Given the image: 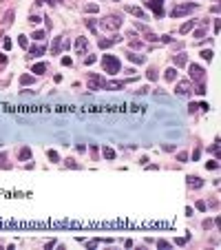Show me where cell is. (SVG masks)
<instances>
[{"label":"cell","mask_w":221,"mask_h":250,"mask_svg":"<svg viewBox=\"0 0 221 250\" xmlns=\"http://www.w3.org/2000/svg\"><path fill=\"white\" fill-rule=\"evenodd\" d=\"M86 49H89V42H86V38H78V40H75V51L82 56V53L86 51Z\"/></svg>","instance_id":"cell-10"},{"label":"cell","mask_w":221,"mask_h":250,"mask_svg":"<svg viewBox=\"0 0 221 250\" xmlns=\"http://www.w3.org/2000/svg\"><path fill=\"white\" fill-rule=\"evenodd\" d=\"M100 27H102V31H117L122 27V18L119 16H108V18L100 20Z\"/></svg>","instance_id":"cell-2"},{"label":"cell","mask_w":221,"mask_h":250,"mask_svg":"<svg viewBox=\"0 0 221 250\" xmlns=\"http://www.w3.org/2000/svg\"><path fill=\"white\" fill-rule=\"evenodd\" d=\"M131 47H133V49H142V42H139V40H133Z\"/></svg>","instance_id":"cell-38"},{"label":"cell","mask_w":221,"mask_h":250,"mask_svg":"<svg viewBox=\"0 0 221 250\" xmlns=\"http://www.w3.org/2000/svg\"><path fill=\"white\" fill-rule=\"evenodd\" d=\"M177 159H179V162H186V159H188V155H186V153H179V155H177Z\"/></svg>","instance_id":"cell-41"},{"label":"cell","mask_w":221,"mask_h":250,"mask_svg":"<svg viewBox=\"0 0 221 250\" xmlns=\"http://www.w3.org/2000/svg\"><path fill=\"white\" fill-rule=\"evenodd\" d=\"M31 71H33V73H44V71H46V64H42V62H40V64H33Z\"/></svg>","instance_id":"cell-25"},{"label":"cell","mask_w":221,"mask_h":250,"mask_svg":"<svg viewBox=\"0 0 221 250\" xmlns=\"http://www.w3.org/2000/svg\"><path fill=\"white\" fill-rule=\"evenodd\" d=\"M18 157H20V159H29V157H31V148H27V146H24L22 151L18 153Z\"/></svg>","instance_id":"cell-18"},{"label":"cell","mask_w":221,"mask_h":250,"mask_svg":"<svg viewBox=\"0 0 221 250\" xmlns=\"http://www.w3.org/2000/svg\"><path fill=\"white\" fill-rule=\"evenodd\" d=\"M62 64L64 66H71V58H62Z\"/></svg>","instance_id":"cell-43"},{"label":"cell","mask_w":221,"mask_h":250,"mask_svg":"<svg viewBox=\"0 0 221 250\" xmlns=\"http://www.w3.org/2000/svg\"><path fill=\"white\" fill-rule=\"evenodd\" d=\"M33 40H44V31H33Z\"/></svg>","instance_id":"cell-30"},{"label":"cell","mask_w":221,"mask_h":250,"mask_svg":"<svg viewBox=\"0 0 221 250\" xmlns=\"http://www.w3.org/2000/svg\"><path fill=\"white\" fill-rule=\"evenodd\" d=\"M18 44H20L22 49H29V40H27V36H18Z\"/></svg>","instance_id":"cell-22"},{"label":"cell","mask_w":221,"mask_h":250,"mask_svg":"<svg viewBox=\"0 0 221 250\" xmlns=\"http://www.w3.org/2000/svg\"><path fill=\"white\" fill-rule=\"evenodd\" d=\"M190 80H195V82H204V80H206V71H204L199 64H190Z\"/></svg>","instance_id":"cell-5"},{"label":"cell","mask_w":221,"mask_h":250,"mask_svg":"<svg viewBox=\"0 0 221 250\" xmlns=\"http://www.w3.org/2000/svg\"><path fill=\"white\" fill-rule=\"evenodd\" d=\"M13 16H16V11H13V9H9V11H7V13H5V18H2V24H9V22H11V18H13Z\"/></svg>","instance_id":"cell-21"},{"label":"cell","mask_w":221,"mask_h":250,"mask_svg":"<svg viewBox=\"0 0 221 250\" xmlns=\"http://www.w3.org/2000/svg\"><path fill=\"white\" fill-rule=\"evenodd\" d=\"M197 93H199V95H204V93H206V86H204V82H199V84H197Z\"/></svg>","instance_id":"cell-34"},{"label":"cell","mask_w":221,"mask_h":250,"mask_svg":"<svg viewBox=\"0 0 221 250\" xmlns=\"http://www.w3.org/2000/svg\"><path fill=\"white\" fill-rule=\"evenodd\" d=\"M173 62H175V66H184V64L188 62V58H186V53H179V56L173 58Z\"/></svg>","instance_id":"cell-14"},{"label":"cell","mask_w":221,"mask_h":250,"mask_svg":"<svg viewBox=\"0 0 221 250\" xmlns=\"http://www.w3.org/2000/svg\"><path fill=\"white\" fill-rule=\"evenodd\" d=\"M126 11H128V13H133V16H135V18H139V20H146V13H144V9H139V7H131V5H128V7H126Z\"/></svg>","instance_id":"cell-11"},{"label":"cell","mask_w":221,"mask_h":250,"mask_svg":"<svg viewBox=\"0 0 221 250\" xmlns=\"http://www.w3.org/2000/svg\"><path fill=\"white\" fill-rule=\"evenodd\" d=\"M157 246H159V248H168L170 243H168V241H157Z\"/></svg>","instance_id":"cell-44"},{"label":"cell","mask_w":221,"mask_h":250,"mask_svg":"<svg viewBox=\"0 0 221 250\" xmlns=\"http://www.w3.org/2000/svg\"><path fill=\"white\" fill-rule=\"evenodd\" d=\"M46 157L51 159V162H58V159H60V155H58L55 151H46Z\"/></svg>","instance_id":"cell-27"},{"label":"cell","mask_w":221,"mask_h":250,"mask_svg":"<svg viewBox=\"0 0 221 250\" xmlns=\"http://www.w3.org/2000/svg\"><path fill=\"white\" fill-rule=\"evenodd\" d=\"M117 42H122V36L119 33H115V36H111V38H100V42H97V44H100V49H108V47H113V44H117Z\"/></svg>","instance_id":"cell-6"},{"label":"cell","mask_w":221,"mask_h":250,"mask_svg":"<svg viewBox=\"0 0 221 250\" xmlns=\"http://www.w3.org/2000/svg\"><path fill=\"white\" fill-rule=\"evenodd\" d=\"M36 5H51L53 7V5H58V0H38Z\"/></svg>","instance_id":"cell-29"},{"label":"cell","mask_w":221,"mask_h":250,"mask_svg":"<svg viewBox=\"0 0 221 250\" xmlns=\"http://www.w3.org/2000/svg\"><path fill=\"white\" fill-rule=\"evenodd\" d=\"M102 153H104V157H106V159H115V151H113V148L104 146V148H102Z\"/></svg>","instance_id":"cell-17"},{"label":"cell","mask_w":221,"mask_h":250,"mask_svg":"<svg viewBox=\"0 0 221 250\" xmlns=\"http://www.w3.org/2000/svg\"><path fill=\"white\" fill-rule=\"evenodd\" d=\"M106 89H124V82H119V80H113V82H106Z\"/></svg>","instance_id":"cell-19"},{"label":"cell","mask_w":221,"mask_h":250,"mask_svg":"<svg viewBox=\"0 0 221 250\" xmlns=\"http://www.w3.org/2000/svg\"><path fill=\"white\" fill-rule=\"evenodd\" d=\"M84 11H86V13H95V11H100V7H97L95 2H91V5L84 7Z\"/></svg>","instance_id":"cell-24"},{"label":"cell","mask_w":221,"mask_h":250,"mask_svg":"<svg viewBox=\"0 0 221 250\" xmlns=\"http://www.w3.org/2000/svg\"><path fill=\"white\" fill-rule=\"evenodd\" d=\"M161 2H164V0H146V7L153 9L157 16H161V13H164V11H161Z\"/></svg>","instance_id":"cell-7"},{"label":"cell","mask_w":221,"mask_h":250,"mask_svg":"<svg viewBox=\"0 0 221 250\" xmlns=\"http://www.w3.org/2000/svg\"><path fill=\"white\" fill-rule=\"evenodd\" d=\"M210 151H212V153H214V155H217V153H219V142H214V144H212V146H210Z\"/></svg>","instance_id":"cell-36"},{"label":"cell","mask_w":221,"mask_h":250,"mask_svg":"<svg viewBox=\"0 0 221 250\" xmlns=\"http://www.w3.org/2000/svg\"><path fill=\"white\" fill-rule=\"evenodd\" d=\"M206 168H210V170H214V168H219V162H208V164H206Z\"/></svg>","instance_id":"cell-35"},{"label":"cell","mask_w":221,"mask_h":250,"mask_svg":"<svg viewBox=\"0 0 221 250\" xmlns=\"http://www.w3.org/2000/svg\"><path fill=\"white\" fill-rule=\"evenodd\" d=\"M197 210H201V213L208 210V204H206V202H197Z\"/></svg>","instance_id":"cell-32"},{"label":"cell","mask_w":221,"mask_h":250,"mask_svg":"<svg viewBox=\"0 0 221 250\" xmlns=\"http://www.w3.org/2000/svg\"><path fill=\"white\" fill-rule=\"evenodd\" d=\"M86 27H89L91 31H95V22H93V20H86Z\"/></svg>","instance_id":"cell-39"},{"label":"cell","mask_w":221,"mask_h":250,"mask_svg":"<svg viewBox=\"0 0 221 250\" xmlns=\"http://www.w3.org/2000/svg\"><path fill=\"white\" fill-rule=\"evenodd\" d=\"M192 27H195V22H192V20H190V22H186V24H181V33H188Z\"/></svg>","instance_id":"cell-26"},{"label":"cell","mask_w":221,"mask_h":250,"mask_svg":"<svg viewBox=\"0 0 221 250\" xmlns=\"http://www.w3.org/2000/svg\"><path fill=\"white\" fill-rule=\"evenodd\" d=\"M190 86H192V84H190V80H184V82H179V84H177V89H175V91H177V95H186V93H190Z\"/></svg>","instance_id":"cell-8"},{"label":"cell","mask_w":221,"mask_h":250,"mask_svg":"<svg viewBox=\"0 0 221 250\" xmlns=\"http://www.w3.org/2000/svg\"><path fill=\"white\" fill-rule=\"evenodd\" d=\"M5 62H7V56H5V53H0V64H5Z\"/></svg>","instance_id":"cell-45"},{"label":"cell","mask_w":221,"mask_h":250,"mask_svg":"<svg viewBox=\"0 0 221 250\" xmlns=\"http://www.w3.org/2000/svg\"><path fill=\"white\" fill-rule=\"evenodd\" d=\"M2 44H5V49H11V40H9V38H5V42H2Z\"/></svg>","instance_id":"cell-42"},{"label":"cell","mask_w":221,"mask_h":250,"mask_svg":"<svg viewBox=\"0 0 221 250\" xmlns=\"http://www.w3.org/2000/svg\"><path fill=\"white\" fill-rule=\"evenodd\" d=\"M102 69H104V73L115 76V73H119V69H122V62L115 56H102Z\"/></svg>","instance_id":"cell-1"},{"label":"cell","mask_w":221,"mask_h":250,"mask_svg":"<svg viewBox=\"0 0 221 250\" xmlns=\"http://www.w3.org/2000/svg\"><path fill=\"white\" fill-rule=\"evenodd\" d=\"M64 164H66L69 168H80V164H75V159H66Z\"/></svg>","instance_id":"cell-31"},{"label":"cell","mask_w":221,"mask_h":250,"mask_svg":"<svg viewBox=\"0 0 221 250\" xmlns=\"http://www.w3.org/2000/svg\"><path fill=\"white\" fill-rule=\"evenodd\" d=\"M128 60H131V62H135V64H144V62H146V58H144V56H135V53H128Z\"/></svg>","instance_id":"cell-15"},{"label":"cell","mask_w":221,"mask_h":250,"mask_svg":"<svg viewBox=\"0 0 221 250\" xmlns=\"http://www.w3.org/2000/svg\"><path fill=\"white\" fill-rule=\"evenodd\" d=\"M186 182H188L190 188H201V186H204V179H199L197 175H188V179H186Z\"/></svg>","instance_id":"cell-9"},{"label":"cell","mask_w":221,"mask_h":250,"mask_svg":"<svg viewBox=\"0 0 221 250\" xmlns=\"http://www.w3.org/2000/svg\"><path fill=\"white\" fill-rule=\"evenodd\" d=\"M164 78H166L168 82H173V80H177V69H175V66H170V69H166V73H164Z\"/></svg>","instance_id":"cell-13"},{"label":"cell","mask_w":221,"mask_h":250,"mask_svg":"<svg viewBox=\"0 0 221 250\" xmlns=\"http://www.w3.org/2000/svg\"><path fill=\"white\" fill-rule=\"evenodd\" d=\"M20 84H24V86H27V84H33V78L24 73V76H20Z\"/></svg>","instance_id":"cell-20"},{"label":"cell","mask_w":221,"mask_h":250,"mask_svg":"<svg viewBox=\"0 0 221 250\" xmlns=\"http://www.w3.org/2000/svg\"><path fill=\"white\" fill-rule=\"evenodd\" d=\"M95 60H97V58H95V56H89V58H86V60H84V62H86V64H93V62H95Z\"/></svg>","instance_id":"cell-40"},{"label":"cell","mask_w":221,"mask_h":250,"mask_svg":"<svg viewBox=\"0 0 221 250\" xmlns=\"http://www.w3.org/2000/svg\"><path fill=\"white\" fill-rule=\"evenodd\" d=\"M29 53H31L33 58H38V56L44 53V47H31V49H29Z\"/></svg>","instance_id":"cell-16"},{"label":"cell","mask_w":221,"mask_h":250,"mask_svg":"<svg viewBox=\"0 0 221 250\" xmlns=\"http://www.w3.org/2000/svg\"><path fill=\"white\" fill-rule=\"evenodd\" d=\"M195 9H197V5H195V2H181V5H177V7H173L170 18H181V16H186V13H192Z\"/></svg>","instance_id":"cell-3"},{"label":"cell","mask_w":221,"mask_h":250,"mask_svg":"<svg viewBox=\"0 0 221 250\" xmlns=\"http://www.w3.org/2000/svg\"><path fill=\"white\" fill-rule=\"evenodd\" d=\"M204 36H206V31H204V29H199V31H195V38H199V40H201Z\"/></svg>","instance_id":"cell-37"},{"label":"cell","mask_w":221,"mask_h":250,"mask_svg":"<svg viewBox=\"0 0 221 250\" xmlns=\"http://www.w3.org/2000/svg\"><path fill=\"white\" fill-rule=\"evenodd\" d=\"M89 89L91 91H102V89H106V80L102 76H97V73H89Z\"/></svg>","instance_id":"cell-4"},{"label":"cell","mask_w":221,"mask_h":250,"mask_svg":"<svg viewBox=\"0 0 221 250\" xmlns=\"http://www.w3.org/2000/svg\"><path fill=\"white\" fill-rule=\"evenodd\" d=\"M157 78H159V73H157V69H155V66H151V69H148V80H153V82H155Z\"/></svg>","instance_id":"cell-23"},{"label":"cell","mask_w":221,"mask_h":250,"mask_svg":"<svg viewBox=\"0 0 221 250\" xmlns=\"http://www.w3.org/2000/svg\"><path fill=\"white\" fill-rule=\"evenodd\" d=\"M62 51V38H53V44H51V53L53 56H60Z\"/></svg>","instance_id":"cell-12"},{"label":"cell","mask_w":221,"mask_h":250,"mask_svg":"<svg viewBox=\"0 0 221 250\" xmlns=\"http://www.w3.org/2000/svg\"><path fill=\"white\" fill-rule=\"evenodd\" d=\"M29 22H31V24H38V22H40V18H38L36 13H31V16H29Z\"/></svg>","instance_id":"cell-33"},{"label":"cell","mask_w":221,"mask_h":250,"mask_svg":"<svg viewBox=\"0 0 221 250\" xmlns=\"http://www.w3.org/2000/svg\"><path fill=\"white\" fill-rule=\"evenodd\" d=\"M201 58L210 62V60H212V51H210V49H204V51H201Z\"/></svg>","instance_id":"cell-28"}]
</instances>
